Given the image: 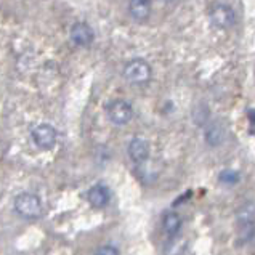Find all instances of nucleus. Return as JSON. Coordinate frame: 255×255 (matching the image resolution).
Returning a JSON list of instances; mask_svg holds the SVG:
<instances>
[{
  "label": "nucleus",
  "instance_id": "1",
  "mask_svg": "<svg viewBox=\"0 0 255 255\" xmlns=\"http://www.w3.org/2000/svg\"><path fill=\"white\" fill-rule=\"evenodd\" d=\"M14 210L24 218H37L42 214V201L34 193H21L14 199Z\"/></svg>",
  "mask_w": 255,
  "mask_h": 255
},
{
  "label": "nucleus",
  "instance_id": "2",
  "mask_svg": "<svg viewBox=\"0 0 255 255\" xmlns=\"http://www.w3.org/2000/svg\"><path fill=\"white\" fill-rule=\"evenodd\" d=\"M151 74H152L151 66L144 60H141V58H135V60L127 63L126 68H124V77L130 84H136V85L146 84L149 82Z\"/></svg>",
  "mask_w": 255,
  "mask_h": 255
},
{
  "label": "nucleus",
  "instance_id": "3",
  "mask_svg": "<svg viewBox=\"0 0 255 255\" xmlns=\"http://www.w3.org/2000/svg\"><path fill=\"white\" fill-rule=\"evenodd\" d=\"M108 118L114 126H126L133 118V109L126 100H114L106 108Z\"/></svg>",
  "mask_w": 255,
  "mask_h": 255
},
{
  "label": "nucleus",
  "instance_id": "4",
  "mask_svg": "<svg viewBox=\"0 0 255 255\" xmlns=\"http://www.w3.org/2000/svg\"><path fill=\"white\" fill-rule=\"evenodd\" d=\"M58 132L50 124H40L32 130V140L40 149H52L56 144Z\"/></svg>",
  "mask_w": 255,
  "mask_h": 255
},
{
  "label": "nucleus",
  "instance_id": "5",
  "mask_svg": "<svg viewBox=\"0 0 255 255\" xmlns=\"http://www.w3.org/2000/svg\"><path fill=\"white\" fill-rule=\"evenodd\" d=\"M210 19H212V23L217 27L230 29L236 23V13H235V10L231 8V6L218 3V5L214 6L212 10H210Z\"/></svg>",
  "mask_w": 255,
  "mask_h": 255
},
{
  "label": "nucleus",
  "instance_id": "6",
  "mask_svg": "<svg viewBox=\"0 0 255 255\" xmlns=\"http://www.w3.org/2000/svg\"><path fill=\"white\" fill-rule=\"evenodd\" d=\"M128 156L135 164H143L149 157V143L144 138L135 136L128 143Z\"/></svg>",
  "mask_w": 255,
  "mask_h": 255
},
{
  "label": "nucleus",
  "instance_id": "7",
  "mask_svg": "<svg viewBox=\"0 0 255 255\" xmlns=\"http://www.w3.org/2000/svg\"><path fill=\"white\" fill-rule=\"evenodd\" d=\"M93 31L87 23H76L71 27V39L79 47H89L93 42Z\"/></svg>",
  "mask_w": 255,
  "mask_h": 255
},
{
  "label": "nucleus",
  "instance_id": "8",
  "mask_svg": "<svg viewBox=\"0 0 255 255\" xmlns=\"http://www.w3.org/2000/svg\"><path fill=\"white\" fill-rule=\"evenodd\" d=\"M87 199H89L90 206L95 209H103L108 206L109 199H111V191L105 185H95L87 193Z\"/></svg>",
  "mask_w": 255,
  "mask_h": 255
},
{
  "label": "nucleus",
  "instance_id": "9",
  "mask_svg": "<svg viewBox=\"0 0 255 255\" xmlns=\"http://www.w3.org/2000/svg\"><path fill=\"white\" fill-rule=\"evenodd\" d=\"M128 13L132 19L136 23L146 21L151 14V2L149 0H130L128 2Z\"/></svg>",
  "mask_w": 255,
  "mask_h": 255
},
{
  "label": "nucleus",
  "instance_id": "10",
  "mask_svg": "<svg viewBox=\"0 0 255 255\" xmlns=\"http://www.w3.org/2000/svg\"><path fill=\"white\" fill-rule=\"evenodd\" d=\"M162 227L167 236H177L181 228V218L175 212H167L162 218Z\"/></svg>",
  "mask_w": 255,
  "mask_h": 255
},
{
  "label": "nucleus",
  "instance_id": "11",
  "mask_svg": "<svg viewBox=\"0 0 255 255\" xmlns=\"http://www.w3.org/2000/svg\"><path fill=\"white\" fill-rule=\"evenodd\" d=\"M206 140L212 144V146H217V144L222 141V130L217 126H212L209 128V132L206 133Z\"/></svg>",
  "mask_w": 255,
  "mask_h": 255
},
{
  "label": "nucleus",
  "instance_id": "12",
  "mask_svg": "<svg viewBox=\"0 0 255 255\" xmlns=\"http://www.w3.org/2000/svg\"><path fill=\"white\" fill-rule=\"evenodd\" d=\"M218 178H220V181H223V183L233 185L239 180V175H238V172H233V170H223Z\"/></svg>",
  "mask_w": 255,
  "mask_h": 255
},
{
  "label": "nucleus",
  "instance_id": "13",
  "mask_svg": "<svg viewBox=\"0 0 255 255\" xmlns=\"http://www.w3.org/2000/svg\"><path fill=\"white\" fill-rule=\"evenodd\" d=\"M95 255H119V251L113 246H103L95 252Z\"/></svg>",
  "mask_w": 255,
  "mask_h": 255
},
{
  "label": "nucleus",
  "instance_id": "14",
  "mask_svg": "<svg viewBox=\"0 0 255 255\" xmlns=\"http://www.w3.org/2000/svg\"><path fill=\"white\" fill-rule=\"evenodd\" d=\"M164 2H173V0H164Z\"/></svg>",
  "mask_w": 255,
  "mask_h": 255
}]
</instances>
